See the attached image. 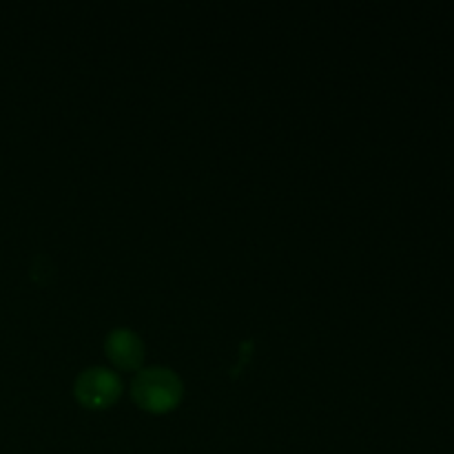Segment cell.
<instances>
[{"mask_svg": "<svg viewBox=\"0 0 454 454\" xmlns=\"http://www.w3.org/2000/svg\"><path fill=\"white\" fill-rule=\"evenodd\" d=\"M106 357L122 371H136L145 359V346L140 337L129 328H118L105 341Z\"/></svg>", "mask_w": 454, "mask_h": 454, "instance_id": "obj_3", "label": "cell"}, {"mask_svg": "<svg viewBox=\"0 0 454 454\" xmlns=\"http://www.w3.org/2000/svg\"><path fill=\"white\" fill-rule=\"evenodd\" d=\"M133 399L146 412L162 415L180 403L182 384L176 372L167 368H149V371H142L133 381Z\"/></svg>", "mask_w": 454, "mask_h": 454, "instance_id": "obj_1", "label": "cell"}, {"mask_svg": "<svg viewBox=\"0 0 454 454\" xmlns=\"http://www.w3.org/2000/svg\"><path fill=\"white\" fill-rule=\"evenodd\" d=\"M120 390H122V384L106 368H89L75 381V397L84 408H91V411L109 408L120 397Z\"/></svg>", "mask_w": 454, "mask_h": 454, "instance_id": "obj_2", "label": "cell"}]
</instances>
